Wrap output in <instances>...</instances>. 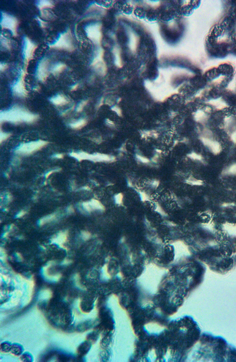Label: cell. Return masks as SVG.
I'll return each instance as SVG.
<instances>
[{
  "label": "cell",
  "instance_id": "cell-5",
  "mask_svg": "<svg viewBox=\"0 0 236 362\" xmlns=\"http://www.w3.org/2000/svg\"><path fill=\"white\" fill-rule=\"evenodd\" d=\"M1 26L2 29L10 30L14 36H18V22L17 19L5 13H1Z\"/></svg>",
  "mask_w": 236,
  "mask_h": 362
},
{
  "label": "cell",
  "instance_id": "cell-17",
  "mask_svg": "<svg viewBox=\"0 0 236 362\" xmlns=\"http://www.w3.org/2000/svg\"><path fill=\"white\" fill-rule=\"evenodd\" d=\"M232 67H230L229 65L227 64L221 65L219 68V72L222 73V74H224V75L230 74L232 73Z\"/></svg>",
  "mask_w": 236,
  "mask_h": 362
},
{
  "label": "cell",
  "instance_id": "cell-1",
  "mask_svg": "<svg viewBox=\"0 0 236 362\" xmlns=\"http://www.w3.org/2000/svg\"><path fill=\"white\" fill-rule=\"evenodd\" d=\"M38 119L37 114L30 112L24 108L14 107L10 110L1 112L0 114L1 122H9L13 123L26 122L32 123Z\"/></svg>",
  "mask_w": 236,
  "mask_h": 362
},
{
  "label": "cell",
  "instance_id": "cell-23",
  "mask_svg": "<svg viewBox=\"0 0 236 362\" xmlns=\"http://www.w3.org/2000/svg\"><path fill=\"white\" fill-rule=\"evenodd\" d=\"M83 207L86 211L90 212L92 210L89 202H84L83 203Z\"/></svg>",
  "mask_w": 236,
  "mask_h": 362
},
{
  "label": "cell",
  "instance_id": "cell-18",
  "mask_svg": "<svg viewBox=\"0 0 236 362\" xmlns=\"http://www.w3.org/2000/svg\"><path fill=\"white\" fill-rule=\"evenodd\" d=\"M134 13L136 14V16L140 19L144 18V16H146V13H145L144 9L141 7L136 8L134 11Z\"/></svg>",
  "mask_w": 236,
  "mask_h": 362
},
{
  "label": "cell",
  "instance_id": "cell-26",
  "mask_svg": "<svg viewBox=\"0 0 236 362\" xmlns=\"http://www.w3.org/2000/svg\"><path fill=\"white\" fill-rule=\"evenodd\" d=\"M25 214V212L24 211H21L20 212L18 213L17 214L16 217L17 218L21 217H23V216H24Z\"/></svg>",
  "mask_w": 236,
  "mask_h": 362
},
{
  "label": "cell",
  "instance_id": "cell-25",
  "mask_svg": "<svg viewBox=\"0 0 236 362\" xmlns=\"http://www.w3.org/2000/svg\"><path fill=\"white\" fill-rule=\"evenodd\" d=\"M74 208H73V206H69L68 208H67V212L68 213H73L74 212Z\"/></svg>",
  "mask_w": 236,
  "mask_h": 362
},
{
  "label": "cell",
  "instance_id": "cell-3",
  "mask_svg": "<svg viewBox=\"0 0 236 362\" xmlns=\"http://www.w3.org/2000/svg\"><path fill=\"white\" fill-rule=\"evenodd\" d=\"M47 144V142L43 140L30 142L20 145L16 149L15 152L20 155H30L42 149Z\"/></svg>",
  "mask_w": 236,
  "mask_h": 362
},
{
  "label": "cell",
  "instance_id": "cell-6",
  "mask_svg": "<svg viewBox=\"0 0 236 362\" xmlns=\"http://www.w3.org/2000/svg\"><path fill=\"white\" fill-rule=\"evenodd\" d=\"M37 47V45L32 42L29 38L28 37L24 38L23 53L25 67H27V68L29 62L33 59L35 52Z\"/></svg>",
  "mask_w": 236,
  "mask_h": 362
},
{
  "label": "cell",
  "instance_id": "cell-27",
  "mask_svg": "<svg viewBox=\"0 0 236 362\" xmlns=\"http://www.w3.org/2000/svg\"><path fill=\"white\" fill-rule=\"evenodd\" d=\"M138 158H139V160H141L142 162H149V161H148V159L144 158V157H141V156H138Z\"/></svg>",
  "mask_w": 236,
  "mask_h": 362
},
{
  "label": "cell",
  "instance_id": "cell-16",
  "mask_svg": "<svg viewBox=\"0 0 236 362\" xmlns=\"http://www.w3.org/2000/svg\"><path fill=\"white\" fill-rule=\"evenodd\" d=\"M55 218L56 214H50L49 216L44 217L41 219L40 220L39 222V224L40 226L44 225L46 223H50V222L53 221Z\"/></svg>",
  "mask_w": 236,
  "mask_h": 362
},
{
  "label": "cell",
  "instance_id": "cell-24",
  "mask_svg": "<svg viewBox=\"0 0 236 362\" xmlns=\"http://www.w3.org/2000/svg\"><path fill=\"white\" fill-rule=\"evenodd\" d=\"M8 68V65L6 63H1L0 64V71L1 72H4L5 70H7Z\"/></svg>",
  "mask_w": 236,
  "mask_h": 362
},
{
  "label": "cell",
  "instance_id": "cell-12",
  "mask_svg": "<svg viewBox=\"0 0 236 362\" xmlns=\"http://www.w3.org/2000/svg\"><path fill=\"white\" fill-rule=\"evenodd\" d=\"M66 68L67 66L66 64L63 63H59L55 64L52 68L51 72L54 76H58L66 69Z\"/></svg>",
  "mask_w": 236,
  "mask_h": 362
},
{
  "label": "cell",
  "instance_id": "cell-19",
  "mask_svg": "<svg viewBox=\"0 0 236 362\" xmlns=\"http://www.w3.org/2000/svg\"><path fill=\"white\" fill-rule=\"evenodd\" d=\"M41 15L43 18L46 19H52L54 18V15L50 13L47 10H41Z\"/></svg>",
  "mask_w": 236,
  "mask_h": 362
},
{
  "label": "cell",
  "instance_id": "cell-28",
  "mask_svg": "<svg viewBox=\"0 0 236 362\" xmlns=\"http://www.w3.org/2000/svg\"><path fill=\"white\" fill-rule=\"evenodd\" d=\"M38 19L39 21L40 22V24L41 25V27L43 28L45 27L46 24V22H44L43 20H41V19H40L39 17H38Z\"/></svg>",
  "mask_w": 236,
  "mask_h": 362
},
{
  "label": "cell",
  "instance_id": "cell-22",
  "mask_svg": "<svg viewBox=\"0 0 236 362\" xmlns=\"http://www.w3.org/2000/svg\"><path fill=\"white\" fill-rule=\"evenodd\" d=\"M90 236L91 235H90V233L87 231H83L81 233V237L83 240L85 241L89 240Z\"/></svg>",
  "mask_w": 236,
  "mask_h": 362
},
{
  "label": "cell",
  "instance_id": "cell-10",
  "mask_svg": "<svg viewBox=\"0 0 236 362\" xmlns=\"http://www.w3.org/2000/svg\"><path fill=\"white\" fill-rule=\"evenodd\" d=\"M68 237V233L67 232H61L56 236L55 238L52 240V243H55L58 245L60 247H62L64 249L67 248L63 246V244L66 242Z\"/></svg>",
  "mask_w": 236,
  "mask_h": 362
},
{
  "label": "cell",
  "instance_id": "cell-4",
  "mask_svg": "<svg viewBox=\"0 0 236 362\" xmlns=\"http://www.w3.org/2000/svg\"><path fill=\"white\" fill-rule=\"evenodd\" d=\"M70 155L79 161L83 160H90L95 162H109L112 159L110 157L105 154L99 153L90 154L84 152H72Z\"/></svg>",
  "mask_w": 236,
  "mask_h": 362
},
{
  "label": "cell",
  "instance_id": "cell-2",
  "mask_svg": "<svg viewBox=\"0 0 236 362\" xmlns=\"http://www.w3.org/2000/svg\"><path fill=\"white\" fill-rule=\"evenodd\" d=\"M50 47L68 52L73 51L75 47L71 30H68L65 33L61 34L57 41L55 44L50 45Z\"/></svg>",
  "mask_w": 236,
  "mask_h": 362
},
{
  "label": "cell",
  "instance_id": "cell-20",
  "mask_svg": "<svg viewBox=\"0 0 236 362\" xmlns=\"http://www.w3.org/2000/svg\"><path fill=\"white\" fill-rule=\"evenodd\" d=\"M88 103V101L84 100L81 102L77 108V111L80 112L82 111L83 110L84 108L86 106V104Z\"/></svg>",
  "mask_w": 236,
  "mask_h": 362
},
{
  "label": "cell",
  "instance_id": "cell-15",
  "mask_svg": "<svg viewBox=\"0 0 236 362\" xmlns=\"http://www.w3.org/2000/svg\"><path fill=\"white\" fill-rule=\"evenodd\" d=\"M0 40H1V46L3 47V48H5L7 50H10L11 48V42L8 39L5 37L4 36L2 35V34H1V38H0Z\"/></svg>",
  "mask_w": 236,
  "mask_h": 362
},
{
  "label": "cell",
  "instance_id": "cell-31",
  "mask_svg": "<svg viewBox=\"0 0 236 362\" xmlns=\"http://www.w3.org/2000/svg\"><path fill=\"white\" fill-rule=\"evenodd\" d=\"M55 170H53V171H50V172H48L47 174H46V178H47L48 177H49V176H50V175L51 174H52L53 172H55Z\"/></svg>",
  "mask_w": 236,
  "mask_h": 362
},
{
  "label": "cell",
  "instance_id": "cell-21",
  "mask_svg": "<svg viewBox=\"0 0 236 362\" xmlns=\"http://www.w3.org/2000/svg\"><path fill=\"white\" fill-rule=\"evenodd\" d=\"M10 136V134L8 133H4V132H1L0 134V141L1 143H2L3 141L6 140L7 139H8Z\"/></svg>",
  "mask_w": 236,
  "mask_h": 362
},
{
  "label": "cell",
  "instance_id": "cell-14",
  "mask_svg": "<svg viewBox=\"0 0 236 362\" xmlns=\"http://www.w3.org/2000/svg\"><path fill=\"white\" fill-rule=\"evenodd\" d=\"M87 124V121L85 119H80L73 122L71 123L70 126L74 129H80Z\"/></svg>",
  "mask_w": 236,
  "mask_h": 362
},
{
  "label": "cell",
  "instance_id": "cell-30",
  "mask_svg": "<svg viewBox=\"0 0 236 362\" xmlns=\"http://www.w3.org/2000/svg\"><path fill=\"white\" fill-rule=\"evenodd\" d=\"M78 84H76V85H73V86L72 88V89H71V90H72V91H74V90H76L77 89L78 87Z\"/></svg>",
  "mask_w": 236,
  "mask_h": 362
},
{
  "label": "cell",
  "instance_id": "cell-13",
  "mask_svg": "<svg viewBox=\"0 0 236 362\" xmlns=\"http://www.w3.org/2000/svg\"><path fill=\"white\" fill-rule=\"evenodd\" d=\"M38 7L40 10H43L46 8H53L54 4L51 1H39L38 2Z\"/></svg>",
  "mask_w": 236,
  "mask_h": 362
},
{
  "label": "cell",
  "instance_id": "cell-11",
  "mask_svg": "<svg viewBox=\"0 0 236 362\" xmlns=\"http://www.w3.org/2000/svg\"><path fill=\"white\" fill-rule=\"evenodd\" d=\"M50 101L55 105L62 106L67 104L69 100L65 96L60 94L51 98Z\"/></svg>",
  "mask_w": 236,
  "mask_h": 362
},
{
  "label": "cell",
  "instance_id": "cell-8",
  "mask_svg": "<svg viewBox=\"0 0 236 362\" xmlns=\"http://www.w3.org/2000/svg\"><path fill=\"white\" fill-rule=\"evenodd\" d=\"M85 32L88 38L95 44H98L101 39V26L99 24L88 25L85 27Z\"/></svg>",
  "mask_w": 236,
  "mask_h": 362
},
{
  "label": "cell",
  "instance_id": "cell-29",
  "mask_svg": "<svg viewBox=\"0 0 236 362\" xmlns=\"http://www.w3.org/2000/svg\"><path fill=\"white\" fill-rule=\"evenodd\" d=\"M63 155H62V154H57V155H55V157H55V158H58V159H60V158H63Z\"/></svg>",
  "mask_w": 236,
  "mask_h": 362
},
{
  "label": "cell",
  "instance_id": "cell-7",
  "mask_svg": "<svg viewBox=\"0 0 236 362\" xmlns=\"http://www.w3.org/2000/svg\"><path fill=\"white\" fill-rule=\"evenodd\" d=\"M26 75L25 70L22 71L20 78L18 81L12 87L13 93L17 96L20 97H27L28 91L25 87L24 78Z\"/></svg>",
  "mask_w": 236,
  "mask_h": 362
},
{
  "label": "cell",
  "instance_id": "cell-9",
  "mask_svg": "<svg viewBox=\"0 0 236 362\" xmlns=\"http://www.w3.org/2000/svg\"><path fill=\"white\" fill-rule=\"evenodd\" d=\"M49 61L48 59L44 58L39 63L37 70V76L38 79L43 82H45L49 75Z\"/></svg>",
  "mask_w": 236,
  "mask_h": 362
}]
</instances>
